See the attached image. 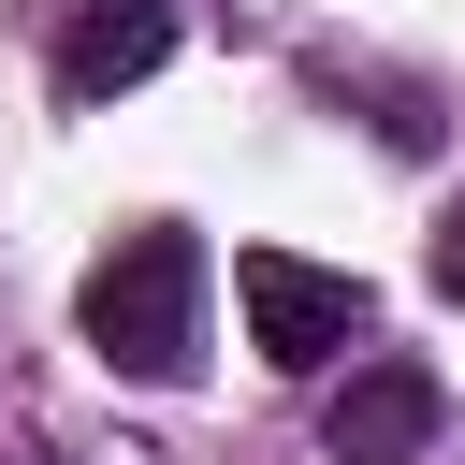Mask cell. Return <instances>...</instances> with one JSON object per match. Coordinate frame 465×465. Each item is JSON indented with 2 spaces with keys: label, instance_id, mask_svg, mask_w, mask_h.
Here are the masks:
<instances>
[{
  "label": "cell",
  "instance_id": "1",
  "mask_svg": "<svg viewBox=\"0 0 465 465\" xmlns=\"http://www.w3.org/2000/svg\"><path fill=\"white\" fill-rule=\"evenodd\" d=\"M73 334H87L116 378L174 392V378L203 363V247H189L174 218H131V232L87 262V291H73Z\"/></svg>",
  "mask_w": 465,
  "mask_h": 465
},
{
  "label": "cell",
  "instance_id": "2",
  "mask_svg": "<svg viewBox=\"0 0 465 465\" xmlns=\"http://www.w3.org/2000/svg\"><path fill=\"white\" fill-rule=\"evenodd\" d=\"M232 305H247V349L276 378H334L363 334H378V291L334 276V262H291V247H247L232 262Z\"/></svg>",
  "mask_w": 465,
  "mask_h": 465
},
{
  "label": "cell",
  "instance_id": "3",
  "mask_svg": "<svg viewBox=\"0 0 465 465\" xmlns=\"http://www.w3.org/2000/svg\"><path fill=\"white\" fill-rule=\"evenodd\" d=\"M436 363H407V349H378V363H349L334 378V407H320V450L334 465H407L421 436H436Z\"/></svg>",
  "mask_w": 465,
  "mask_h": 465
},
{
  "label": "cell",
  "instance_id": "4",
  "mask_svg": "<svg viewBox=\"0 0 465 465\" xmlns=\"http://www.w3.org/2000/svg\"><path fill=\"white\" fill-rule=\"evenodd\" d=\"M160 58H174V15H160V0H102V15L58 29V102H116V87H145Z\"/></svg>",
  "mask_w": 465,
  "mask_h": 465
},
{
  "label": "cell",
  "instance_id": "5",
  "mask_svg": "<svg viewBox=\"0 0 465 465\" xmlns=\"http://www.w3.org/2000/svg\"><path fill=\"white\" fill-rule=\"evenodd\" d=\"M421 276H436V291H450V305H465V218H450V232H436V262H421Z\"/></svg>",
  "mask_w": 465,
  "mask_h": 465
},
{
  "label": "cell",
  "instance_id": "6",
  "mask_svg": "<svg viewBox=\"0 0 465 465\" xmlns=\"http://www.w3.org/2000/svg\"><path fill=\"white\" fill-rule=\"evenodd\" d=\"M0 465H58V450H0Z\"/></svg>",
  "mask_w": 465,
  "mask_h": 465
},
{
  "label": "cell",
  "instance_id": "7",
  "mask_svg": "<svg viewBox=\"0 0 465 465\" xmlns=\"http://www.w3.org/2000/svg\"><path fill=\"white\" fill-rule=\"evenodd\" d=\"M73 15H102V0H73Z\"/></svg>",
  "mask_w": 465,
  "mask_h": 465
}]
</instances>
